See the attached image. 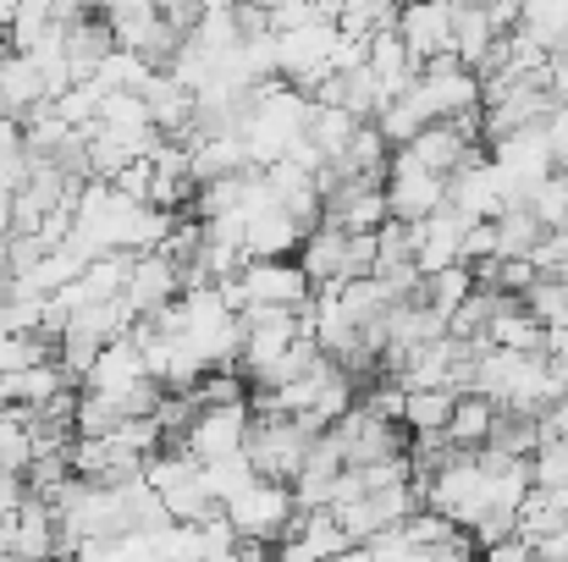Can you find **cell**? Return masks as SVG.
<instances>
[{
  "label": "cell",
  "instance_id": "cell-23",
  "mask_svg": "<svg viewBox=\"0 0 568 562\" xmlns=\"http://www.w3.org/2000/svg\"><path fill=\"white\" fill-rule=\"evenodd\" d=\"M530 480H536L541 491H552L568 508V436L536 441V452H530Z\"/></svg>",
  "mask_w": 568,
  "mask_h": 562
},
{
  "label": "cell",
  "instance_id": "cell-10",
  "mask_svg": "<svg viewBox=\"0 0 568 562\" xmlns=\"http://www.w3.org/2000/svg\"><path fill=\"white\" fill-rule=\"evenodd\" d=\"M248 436V402H204L189 419V430L178 436L193 458H221V452H237Z\"/></svg>",
  "mask_w": 568,
  "mask_h": 562
},
{
  "label": "cell",
  "instance_id": "cell-4",
  "mask_svg": "<svg viewBox=\"0 0 568 562\" xmlns=\"http://www.w3.org/2000/svg\"><path fill=\"white\" fill-rule=\"evenodd\" d=\"M221 513L232 519V530H237L243 541H260V546H271V552H276V541H282V535H293V530H298L293 486H287V480H271V474H254L237 497H226V502H221Z\"/></svg>",
  "mask_w": 568,
  "mask_h": 562
},
{
  "label": "cell",
  "instance_id": "cell-16",
  "mask_svg": "<svg viewBox=\"0 0 568 562\" xmlns=\"http://www.w3.org/2000/svg\"><path fill=\"white\" fill-rule=\"evenodd\" d=\"M486 343H497V348H514V354H541V343H547V326L508 293L503 304H497V315L486 320Z\"/></svg>",
  "mask_w": 568,
  "mask_h": 562
},
{
  "label": "cell",
  "instance_id": "cell-5",
  "mask_svg": "<svg viewBox=\"0 0 568 562\" xmlns=\"http://www.w3.org/2000/svg\"><path fill=\"white\" fill-rule=\"evenodd\" d=\"M326 436L337 441L343 463H376V458H392V452H408V430H403L397 419L371 413L365 402H348V408L326 425Z\"/></svg>",
  "mask_w": 568,
  "mask_h": 562
},
{
  "label": "cell",
  "instance_id": "cell-28",
  "mask_svg": "<svg viewBox=\"0 0 568 562\" xmlns=\"http://www.w3.org/2000/svg\"><path fill=\"white\" fill-rule=\"evenodd\" d=\"M530 552H536V558H547V562H564L568 558V524L564 530H552V535H541Z\"/></svg>",
  "mask_w": 568,
  "mask_h": 562
},
{
  "label": "cell",
  "instance_id": "cell-7",
  "mask_svg": "<svg viewBox=\"0 0 568 562\" xmlns=\"http://www.w3.org/2000/svg\"><path fill=\"white\" fill-rule=\"evenodd\" d=\"M381 187H386V215H397V221H419V215H430V210L447 204V177L442 172H425L408 150H392Z\"/></svg>",
  "mask_w": 568,
  "mask_h": 562
},
{
  "label": "cell",
  "instance_id": "cell-3",
  "mask_svg": "<svg viewBox=\"0 0 568 562\" xmlns=\"http://www.w3.org/2000/svg\"><path fill=\"white\" fill-rule=\"evenodd\" d=\"M315 436H321V430H315V425H304V419H298V413H287V408H248V436H243V452H248L254 474L293 480Z\"/></svg>",
  "mask_w": 568,
  "mask_h": 562
},
{
  "label": "cell",
  "instance_id": "cell-29",
  "mask_svg": "<svg viewBox=\"0 0 568 562\" xmlns=\"http://www.w3.org/2000/svg\"><path fill=\"white\" fill-rule=\"evenodd\" d=\"M552 94L558 105H568V61H552Z\"/></svg>",
  "mask_w": 568,
  "mask_h": 562
},
{
  "label": "cell",
  "instance_id": "cell-14",
  "mask_svg": "<svg viewBox=\"0 0 568 562\" xmlns=\"http://www.w3.org/2000/svg\"><path fill=\"white\" fill-rule=\"evenodd\" d=\"M475 144H480V139H469L458 122H425V127H419L408 144H397V150H408L425 172H442V177H447V172H453V166H458V161L475 150Z\"/></svg>",
  "mask_w": 568,
  "mask_h": 562
},
{
  "label": "cell",
  "instance_id": "cell-31",
  "mask_svg": "<svg viewBox=\"0 0 568 562\" xmlns=\"http://www.w3.org/2000/svg\"><path fill=\"white\" fill-rule=\"evenodd\" d=\"M11 11H17V0H0V39H6V28H11Z\"/></svg>",
  "mask_w": 568,
  "mask_h": 562
},
{
  "label": "cell",
  "instance_id": "cell-19",
  "mask_svg": "<svg viewBox=\"0 0 568 562\" xmlns=\"http://www.w3.org/2000/svg\"><path fill=\"white\" fill-rule=\"evenodd\" d=\"M491 226H497V254H530V248L547 237V226H541V215L530 210V198H508V204L491 215Z\"/></svg>",
  "mask_w": 568,
  "mask_h": 562
},
{
  "label": "cell",
  "instance_id": "cell-30",
  "mask_svg": "<svg viewBox=\"0 0 568 562\" xmlns=\"http://www.w3.org/2000/svg\"><path fill=\"white\" fill-rule=\"evenodd\" d=\"M0 237H11V187H0Z\"/></svg>",
  "mask_w": 568,
  "mask_h": 562
},
{
  "label": "cell",
  "instance_id": "cell-8",
  "mask_svg": "<svg viewBox=\"0 0 568 562\" xmlns=\"http://www.w3.org/2000/svg\"><path fill=\"white\" fill-rule=\"evenodd\" d=\"M111 28H116V44H122V50H133L139 61H150V67H166V61L178 55L183 33H189V28H178L161 6L122 11V17H111Z\"/></svg>",
  "mask_w": 568,
  "mask_h": 562
},
{
  "label": "cell",
  "instance_id": "cell-26",
  "mask_svg": "<svg viewBox=\"0 0 568 562\" xmlns=\"http://www.w3.org/2000/svg\"><path fill=\"white\" fill-rule=\"evenodd\" d=\"M525 198H530V210L541 215V226H547V232H552V226H564L568 221V166H552V172L530 187Z\"/></svg>",
  "mask_w": 568,
  "mask_h": 562
},
{
  "label": "cell",
  "instance_id": "cell-13",
  "mask_svg": "<svg viewBox=\"0 0 568 562\" xmlns=\"http://www.w3.org/2000/svg\"><path fill=\"white\" fill-rule=\"evenodd\" d=\"M39 100H50V89H44V72H39V61L33 55H22V50H0V111L6 116H28Z\"/></svg>",
  "mask_w": 568,
  "mask_h": 562
},
{
  "label": "cell",
  "instance_id": "cell-18",
  "mask_svg": "<svg viewBox=\"0 0 568 562\" xmlns=\"http://www.w3.org/2000/svg\"><path fill=\"white\" fill-rule=\"evenodd\" d=\"M469 287H475L469 265H464V259H453V265H442V270H425V276L414 282V293H408V298H419V304H425V309H436V315H453V309L469 298Z\"/></svg>",
  "mask_w": 568,
  "mask_h": 562
},
{
  "label": "cell",
  "instance_id": "cell-15",
  "mask_svg": "<svg viewBox=\"0 0 568 562\" xmlns=\"http://www.w3.org/2000/svg\"><path fill=\"white\" fill-rule=\"evenodd\" d=\"M365 67L376 72L381 94H397V89H408V83L419 78V61L408 55V44L397 39V28H376V33L365 39Z\"/></svg>",
  "mask_w": 568,
  "mask_h": 562
},
{
  "label": "cell",
  "instance_id": "cell-27",
  "mask_svg": "<svg viewBox=\"0 0 568 562\" xmlns=\"http://www.w3.org/2000/svg\"><path fill=\"white\" fill-rule=\"evenodd\" d=\"M486 254H497V226H491V215H480V221H464L458 259H464V265H475V259H486Z\"/></svg>",
  "mask_w": 568,
  "mask_h": 562
},
{
  "label": "cell",
  "instance_id": "cell-6",
  "mask_svg": "<svg viewBox=\"0 0 568 562\" xmlns=\"http://www.w3.org/2000/svg\"><path fill=\"white\" fill-rule=\"evenodd\" d=\"M414 83H419V94H425V105H430L436 122H453V116H475L480 111V72L464 67L453 50L419 61V78Z\"/></svg>",
  "mask_w": 568,
  "mask_h": 562
},
{
  "label": "cell",
  "instance_id": "cell-22",
  "mask_svg": "<svg viewBox=\"0 0 568 562\" xmlns=\"http://www.w3.org/2000/svg\"><path fill=\"white\" fill-rule=\"evenodd\" d=\"M519 304H525L541 326H568V276H558V270H536L530 287L519 293Z\"/></svg>",
  "mask_w": 568,
  "mask_h": 562
},
{
  "label": "cell",
  "instance_id": "cell-12",
  "mask_svg": "<svg viewBox=\"0 0 568 562\" xmlns=\"http://www.w3.org/2000/svg\"><path fill=\"white\" fill-rule=\"evenodd\" d=\"M392 28H397V39L408 44L414 61H430V55L453 50V6L447 0H403Z\"/></svg>",
  "mask_w": 568,
  "mask_h": 562
},
{
  "label": "cell",
  "instance_id": "cell-25",
  "mask_svg": "<svg viewBox=\"0 0 568 562\" xmlns=\"http://www.w3.org/2000/svg\"><path fill=\"white\" fill-rule=\"evenodd\" d=\"M397 6H403V0H343L337 28H343V33L371 39L376 28H392V22H397Z\"/></svg>",
  "mask_w": 568,
  "mask_h": 562
},
{
  "label": "cell",
  "instance_id": "cell-21",
  "mask_svg": "<svg viewBox=\"0 0 568 562\" xmlns=\"http://www.w3.org/2000/svg\"><path fill=\"white\" fill-rule=\"evenodd\" d=\"M453 386H408L403 391V430H447L453 413Z\"/></svg>",
  "mask_w": 568,
  "mask_h": 562
},
{
  "label": "cell",
  "instance_id": "cell-9",
  "mask_svg": "<svg viewBox=\"0 0 568 562\" xmlns=\"http://www.w3.org/2000/svg\"><path fill=\"white\" fill-rule=\"evenodd\" d=\"M178 293H183V265H178L166 248H144V254H133V270H128L122 298L133 304L139 320L155 315V309H166Z\"/></svg>",
  "mask_w": 568,
  "mask_h": 562
},
{
  "label": "cell",
  "instance_id": "cell-1",
  "mask_svg": "<svg viewBox=\"0 0 568 562\" xmlns=\"http://www.w3.org/2000/svg\"><path fill=\"white\" fill-rule=\"evenodd\" d=\"M304 122H310V94L293 89L287 78H265V83H254L243 94L237 139H243L254 166H271L304 139Z\"/></svg>",
  "mask_w": 568,
  "mask_h": 562
},
{
  "label": "cell",
  "instance_id": "cell-24",
  "mask_svg": "<svg viewBox=\"0 0 568 562\" xmlns=\"http://www.w3.org/2000/svg\"><path fill=\"white\" fill-rule=\"evenodd\" d=\"M248 480H254V463H248V452H243V447H237V452H221V458H204V486H210V497H215V502L237 497Z\"/></svg>",
  "mask_w": 568,
  "mask_h": 562
},
{
  "label": "cell",
  "instance_id": "cell-11",
  "mask_svg": "<svg viewBox=\"0 0 568 562\" xmlns=\"http://www.w3.org/2000/svg\"><path fill=\"white\" fill-rule=\"evenodd\" d=\"M321 221L343 226V232H376L386 221V187L365 177H343V183L321 187Z\"/></svg>",
  "mask_w": 568,
  "mask_h": 562
},
{
  "label": "cell",
  "instance_id": "cell-20",
  "mask_svg": "<svg viewBox=\"0 0 568 562\" xmlns=\"http://www.w3.org/2000/svg\"><path fill=\"white\" fill-rule=\"evenodd\" d=\"M491 419H497V402L486 391H458L453 397V413H447V441L453 447H480L486 430H491Z\"/></svg>",
  "mask_w": 568,
  "mask_h": 562
},
{
  "label": "cell",
  "instance_id": "cell-2",
  "mask_svg": "<svg viewBox=\"0 0 568 562\" xmlns=\"http://www.w3.org/2000/svg\"><path fill=\"white\" fill-rule=\"evenodd\" d=\"M221 287V298L232 304V309H260V304H271V309H304L310 304V276H304V265L293 259V254H276V259H243L226 282H215Z\"/></svg>",
  "mask_w": 568,
  "mask_h": 562
},
{
  "label": "cell",
  "instance_id": "cell-17",
  "mask_svg": "<svg viewBox=\"0 0 568 562\" xmlns=\"http://www.w3.org/2000/svg\"><path fill=\"white\" fill-rule=\"evenodd\" d=\"M497 39V22L486 17V0H469V6H453V55L464 67H480L486 50Z\"/></svg>",
  "mask_w": 568,
  "mask_h": 562
}]
</instances>
